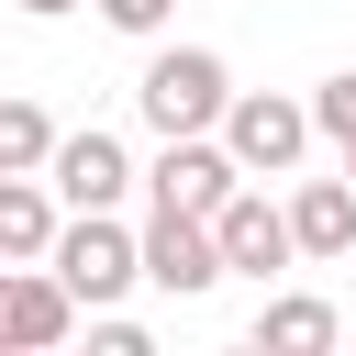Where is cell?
Masks as SVG:
<instances>
[{
  "label": "cell",
  "mask_w": 356,
  "mask_h": 356,
  "mask_svg": "<svg viewBox=\"0 0 356 356\" xmlns=\"http://www.w3.org/2000/svg\"><path fill=\"white\" fill-rule=\"evenodd\" d=\"M234 278V256H222V222L211 211H178V200H156L145 211V289H167V300H211Z\"/></svg>",
  "instance_id": "277c9868"
},
{
  "label": "cell",
  "mask_w": 356,
  "mask_h": 356,
  "mask_svg": "<svg viewBox=\"0 0 356 356\" xmlns=\"http://www.w3.org/2000/svg\"><path fill=\"white\" fill-rule=\"evenodd\" d=\"M245 345H256V356H334V345H345V312H334L323 289H267L256 323H245Z\"/></svg>",
  "instance_id": "9c48e42d"
},
{
  "label": "cell",
  "mask_w": 356,
  "mask_h": 356,
  "mask_svg": "<svg viewBox=\"0 0 356 356\" xmlns=\"http://www.w3.org/2000/svg\"><path fill=\"white\" fill-rule=\"evenodd\" d=\"M67 234V200L56 178H0V267H44Z\"/></svg>",
  "instance_id": "30bf717a"
},
{
  "label": "cell",
  "mask_w": 356,
  "mask_h": 356,
  "mask_svg": "<svg viewBox=\"0 0 356 356\" xmlns=\"http://www.w3.org/2000/svg\"><path fill=\"white\" fill-rule=\"evenodd\" d=\"M289 222H300V256L334 267V256L356 245V178H345V167H334V178H300V189H289Z\"/></svg>",
  "instance_id": "8fae6325"
},
{
  "label": "cell",
  "mask_w": 356,
  "mask_h": 356,
  "mask_svg": "<svg viewBox=\"0 0 356 356\" xmlns=\"http://www.w3.org/2000/svg\"><path fill=\"white\" fill-rule=\"evenodd\" d=\"M211 222H222L234 278H267V289H278V267H300V222H289V200H267V178H245Z\"/></svg>",
  "instance_id": "52a82bcc"
},
{
  "label": "cell",
  "mask_w": 356,
  "mask_h": 356,
  "mask_svg": "<svg viewBox=\"0 0 356 356\" xmlns=\"http://www.w3.org/2000/svg\"><path fill=\"white\" fill-rule=\"evenodd\" d=\"M89 356H156V334L122 323V312H89Z\"/></svg>",
  "instance_id": "9a60e30c"
},
{
  "label": "cell",
  "mask_w": 356,
  "mask_h": 356,
  "mask_svg": "<svg viewBox=\"0 0 356 356\" xmlns=\"http://www.w3.org/2000/svg\"><path fill=\"white\" fill-rule=\"evenodd\" d=\"M56 122H44V100H0V178H44L56 167Z\"/></svg>",
  "instance_id": "7c38bea8"
},
{
  "label": "cell",
  "mask_w": 356,
  "mask_h": 356,
  "mask_svg": "<svg viewBox=\"0 0 356 356\" xmlns=\"http://www.w3.org/2000/svg\"><path fill=\"white\" fill-rule=\"evenodd\" d=\"M312 111H323V145H334V167L356 178V67H334V78L312 89Z\"/></svg>",
  "instance_id": "4fadbf2b"
},
{
  "label": "cell",
  "mask_w": 356,
  "mask_h": 356,
  "mask_svg": "<svg viewBox=\"0 0 356 356\" xmlns=\"http://www.w3.org/2000/svg\"><path fill=\"white\" fill-rule=\"evenodd\" d=\"M245 189V156L222 134H156V167H145V200H178V211H222Z\"/></svg>",
  "instance_id": "5b68a950"
},
{
  "label": "cell",
  "mask_w": 356,
  "mask_h": 356,
  "mask_svg": "<svg viewBox=\"0 0 356 356\" xmlns=\"http://www.w3.org/2000/svg\"><path fill=\"white\" fill-rule=\"evenodd\" d=\"M89 11H100L111 33H134V44H156V33L178 22V0H89Z\"/></svg>",
  "instance_id": "5bb4252c"
},
{
  "label": "cell",
  "mask_w": 356,
  "mask_h": 356,
  "mask_svg": "<svg viewBox=\"0 0 356 356\" xmlns=\"http://www.w3.org/2000/svg\"><path fill=\"white\" fill-rule=\"evenodd\" d=\"M89 312H111L122 289H145V234L122 222V211H67V234H56V256H44Z\"/></svg>",
  "instance_id": "7a4b0ae2"
},
{
  "label": "cell",
  "mask_w": 356,
  "mask_h": 356,
  "mask_svg": "<svg viewBox=\"0 0 356 356\" xmlns=\"http://www.w3.org/2000/svg\"><path fill=\"white\" fill-rule=\"evenodd\" d=\"M78 323H89V300H78L56 267H0V345H11V356H56Z\"/></svg>",
  "instance_id": "8992f818"
},
{
  "label": "cell",
  "mask_w": 356,
  "mask_h": 356,
  "mask_svg": "<svg viewBox=\"0 0 356 356\" xmlns=\"http://www.w3.org/2000/svg\"><path fill=\"white\" fill-rule=\"evenodd\" d=\"M134 111H145L156 134H222V111H234V67H222L211 44H156L145 78H134Z\"/></svg>",
  "instance_id": "6da1fadb"
},
{
  "label": "cell",
  "mask_w": 356,
  "mask_h": 356,
  "mask_svg": "<svg viewBox=\"0 0 356 356\" xmlns=\"http://www.w3.org/2000/svg\"><path fill=\"white\" fill-rule=\"evenodd\" d=\"M44 178H56V200H67V211H122V189H134L145 167L122 156V134H100V122H78V134L56 145V167H44Z\"/></svg>",
  "instance_id": "ba28073f"
},
{
  "label": "cell",
  "mask_w": 356,
  "mask_h": 356,
  "mask_svg": "<svg viewBox=\"0 0 356 356\" xmlns=\"http://www.w3.org/2000/svg\"><path fill=\"white\" fill-rule=\"evenodd\" d=\"M222 145L245 156V178H300V156L323 145V111H312V100H289V89H234Z\"/></svg>",
  "instance_id": "3957f363"
},
{
  "label": "cell",
  "mask_w": 356,
  "mask_h": 356,
  "mask_svg": "<svg viewBox=\"0 0 356 356\" xmlns=\"http://www.w3.org/2000/svg\"><path fill=\"white\" fill-rule=\"evenodd\" d=\"M11 11H22V22H56V11H78V0H11Z\"/></svg>",
  "instance_id": "2e32d148"
}]
</instances>
